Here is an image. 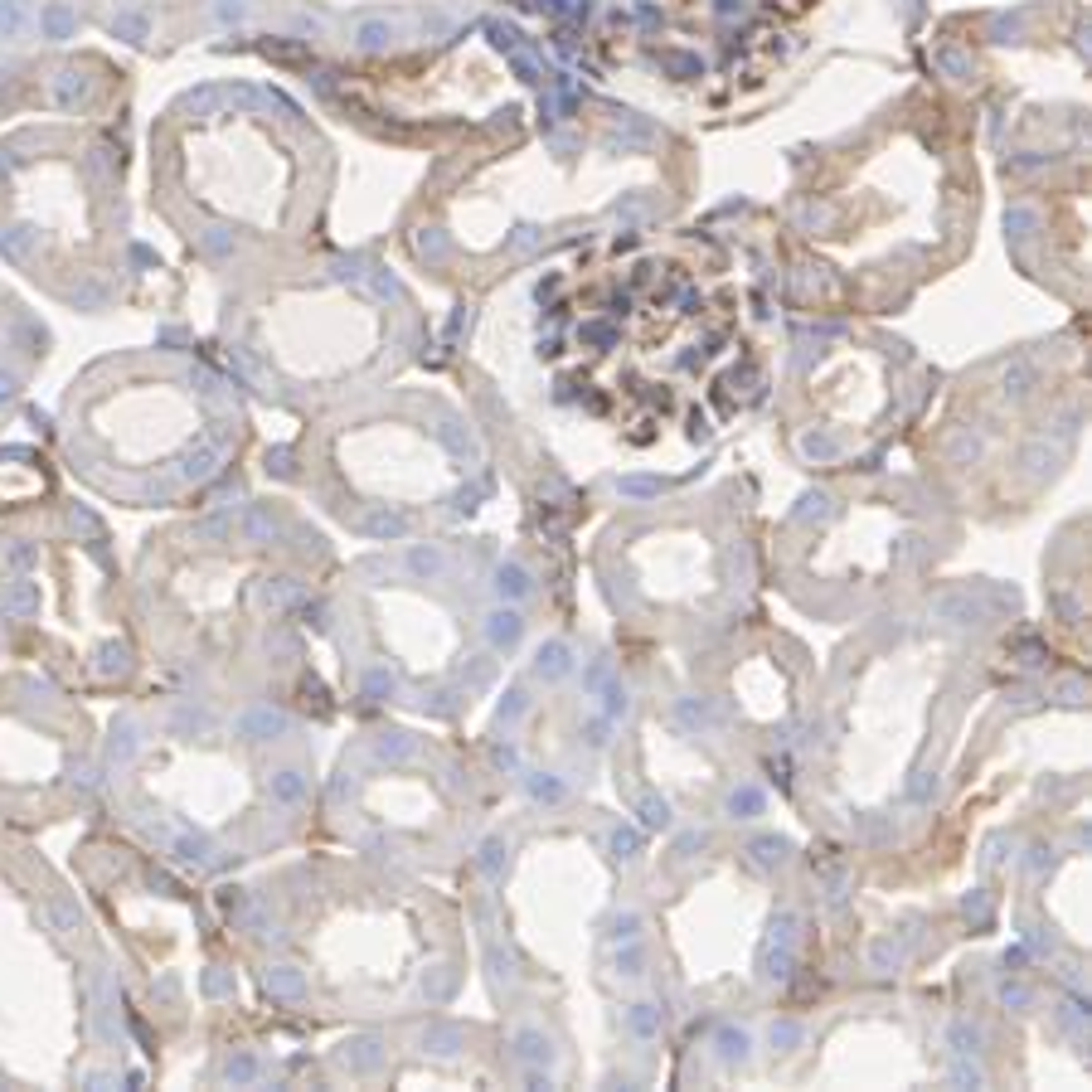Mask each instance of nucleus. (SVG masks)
<instances>
[{
	"mask_svg": "<svg viewBox=\"0 0 1092 1092\" xmlns=\"http://www.w3.org/2000/svg\"><path fill=\"white\" fill-rule=\"evenodd\" d=\"M636 937H641V913H622L617 918V923H612V942H636Z\"/></svg>",
	"mask_w": 1092,
	"mask_h": 1092,
	"instance_id": "ddd939ff",
	"label": "nucleus"
},
{
	"mask_svg": "<svg viewBox=\"0 0 1092 1092\" xmlns=\"http://www.w3.org/2000/svg\"><path fill=\"white\" fill-rule=\"evenodd\" d=\"M112 29L136 34V39H141V34H146V20H141V15H117V20H112Z\"/></svg>",
	"mask_w": 1092,
	"mask_h": 1092,
	"instance_id": "5701e85b",
	"label": "nucleus"
},
{
	"mask_svg": "<svg viewBox=\"0 0 1092 1092\" xmlns=\"http://www.w3.org/2000/svg\"><path fill=\"white\" fill-rule=\"evenodd\" d=\"M1000 1000L1005 1005H1030V991L1025 985H1000Z\"/></svg>",
	"mask_w": 1092,
	"mask_h": 1092,
	"instance_id": "a878e982",
	"label": "nucleus"
},
{
	"mask_svg": "<svg viewBox=\"0 0 1092 1092\" xmlns=\"http://www.w3.org/2000/svg\"><path fill=\"white\" fill-rule=\"evenodd\" d=\"M490 636H496V641H515L520 636V617H510V612H505V617H490Z\"/></svg>",
	"mask_w": 1092,
	"mask_h": 1092,
	"instance_id": "a211bd4d",
	"label": "nucleus"
},
{
	"mask_svg": "<svg viewBox=\"0 0 1092 1092\" xmlns=\"http://www.w3.org/2000/svg\"><path fill=\"white\" fill-rule=\"evenodd\" d=\"M869 962H874L879 971H884V966H898V962H903V947H894L889 937H884V942H874V947H869Z\"/></svg>",
	"mask_w": 1092,
	"mask_h": 1092,
	"instance_id": "2eb2a0df",
	"label": "nucleus"
},
{
	"mask_svg": "<svg viewBox=\"0 0 1092 1092\" xmlns=\"http://www.w3.org/2000/svg\"><path fill=\"white\" fill-rule=\"evenodd\" d=\"M772 1044H777V1049H792V1044H801V1030L782 1019V1025H772Z\"/></svg>",
	"mask_w": 1092,
	"mask_h": 1092,
	"instance_id": "aec40b11",
	"label": "nucleus"
},
{
	"mask_svg": "<svg viewBox=\"0 0 1092 1092\" xmlns=\"http://www.w3.org/2000/svg\"><path fill=\"white\" fill-rule=\"evenodd\" d=\"M762 976H767V981H787V976H792V951H787V947H782V951L767 947V951H762Z\"/></svg>",
	"mask_w": 1092,
	"mask_h": 1092,
	"instance_id": "423d86ee",
	"label": "nucleus"
},
{
	"mask_svg": "<svg viewBox=\"0 0 1092 1092\" xmlns=\"http://www.w3.org/2000/svg\"><path fill=\"white\" fill-rule=\"evenodd\" d=\"M962 908H966V918H976V923H985V894L976 889L971 898H962Z\"/></svg>",
	"mask_w": 1092,
	"mask_h": 1092,
	"instance_id": "393cba45",
	"label": "nucleus"
},
{
	"mask_svg": "<svg viewBox=\"0 0 1092 1092\" xmlns=\"http://www.w3.org/2000/svg\"><path fill=\"white\" fill-rule=\"evenodd\" d=\"M535 796H549V801H558V796H563V787H558V782H535Z\"/></svg>",
	"mask_w": 1092,
	"mask_h": 1092,
	"instance_id": "cd10ccee",
	"label": "nucleus"
},
{
	"mask_svg": "<svg viewBox=\"0 0 1092 1092\" xmlns=\"http://www.w3.org/2000/svg\"><path fill=\"white\" fill-rule=\"evenodd\" d=\"M641 821H646V830H665V826H670V806H665L660 796H646L641 801Z\"/></svg>",
	"mask_w": 1092,
	"mask_h": 1092,
	"instance_id": "0eeeda50",
	"label": "nucleus"
},
{
	"mask_svg": "<svg viewBox=\"0 0 1092 1092\" xmlns=\"http://www.w3.org/2000/svg\"><path fill=\"white\" fill-rule=\"evenodd\" d=\"M951 1044H957V1053L966 1059V1053H981L985 1034H981V1025H971V1019H957V1025H951Z\"/></svg>",
	"mask_w": 1092,
	"mask_h": 1092,
	"instance_id": "20e7f679",
	"label": "nucleus"
},
{
	"mask_svg": "<svg viewBox=\"0 0 1092 1092\" xmlns=\"http://www.w3.org/2000/svg\"><path fill=\"white\" fill-rule=\"evenodd\" d=\"M388 34H394V29H388V25H384V20H365V25H360V29H355V39H360V44H365V49H379V44H384V39H388Z\"/></svg>",
	"mask_w": 1092,
	"mask_h": 1092,
	"instance_id": "4468645a",
	"label": "nucleus"
},
{
	"mask_svg": "<svg viewBox=\"0 0 1092 1092\" xmlns=\"http://www.w3.org/2000/svg\"><path fill=\"white\" fill-rule=\"evenodd\" d=\"M243 0H219V6H214V15H219V20H243Z\"/></svg>",
	"mask_w": 1092,
	"mask_h": 1092,
	"instance_id": "b1692460",
	"label": "nucleus"
},
{
	"mask_svg": "<svg viewBox=\"0 0 1092 1092\" xmlns=\"http://www.w3.org/2000/svg\"><path fill=\"white\" fill-rule=\"evenodd\" d=\"M728 816H738V821H753V816H762V792L758 787H738L728 796Z\"/></svg>",
	"mask_w": 1092,
	"mask_h": 1092,
	"instance_id": "7ed1b4c3",
	"label": "nucleus"
},
{
	"mask_svg": "<svg viewBox=\"0 0 1092 1092\" xmlns=\"http://www.w3.org/2000/svg\"><path fill=\"white\" fill-rule=\"evenodd\" d=\"M1034 379V369L1030 365H1015V369H1005V394H1025V384Z\"/></svg>",
	"mask_w": 1092,
	"mask_h": 1092,
	"instance_id": "f3484780",
	"label": "nucleus"
},
{
	"mask_svg": "<svg viewBox=\"0 0 1092 1092\" xmlns=\"http://www.w3.org/2000/svg\"><path fill=\"white\" fill-rule=\"evenodd\" d=\"M792 928H796V918L792 913H782L777 923H772V942H782V947H792Z\"/></svg>",
	"mask_w": 1092,
	"mask_h": 1092,
	"instance_id": "4be33fe9",
	"label": "nucleus"
},
{
	"mask_svg": "<svg viewBox=\"0 0 1092 1092\" xmlns=\"http://www.w3.org/2000/svg\"><path fill=\"white\" fill-rule=\"evenodd\" d=\"M951 1083H971V1087H981V1073H976V1068H966V1064H957V1068H951Z\"/></svg>",
	"mask_w": 1092,
	"mask_h": 1092,
	"instance_id": "bb28decb",
	"label": "nucleus"
},
{
	"mask_svg": "<svg viewBox=\"0 0 1092 1092\" xmlns=\"http://www.w3.org/2000/svg\"><path fill=\"white\" fill-rule=\"evenodd\" d=\"M626 951H617V971L622 976H641V966H646V947H636V942H622Z\"/></svg>",
	"mask_w": 1092,
	"mask_h": 1092,
	"instance_id": "9d476101",
	"label": "nucleus"
},
{
	"mask_svg": "<svg viewBox=\"0 0 1092 1092\" xmlns=\"http://www.w3.org/2000/svg\"><path fill=\"white\" fill-rule=\"evenodd\" d=\"M44 29L49 34H68V29H73V15H68L63 6H49L44 10Z\"/></svg>",
	"mask_w": 1092,
	"mask_h": 1092,
	"instance_id": "dca6fc26",
	"label": "nucleus"
},
{
	"mask_svg": "<svg viewBox=\"0 0 1092 1092\" xmlns=\"http://www.w3.org/2000/svg\"><path fill=\"white\" fill-rule=\"evenodd\" d=\"M15 394V379H10V374H0V399H10Z\"/></svg>",
	"mask_w": 1092,
	"mask_h": 1092,
	"instance_id": "c85d7f7f",
	"label": "nucleus"
},
{
	"mask_svg": "<svg viewBox=\"0 0 1092 1092\" xmlns=\"http://www.w3.org/2000/svg\"><path fill=\"white\" fill-rule=\"evenodd\" d=\"M660 1025H665V1015H660V1005H651V1000H641V1005H631V1010H626V1030L636 1039H660Z\"/></svg>",
	"mask_w": 1092,
	"mask_h": 1092,
	"instance_id": "f257e3e1",
	"label": "nucleus"
},
{
	"mask_svg": "<svg viewBox=\"0 0 1092 1092\" xmlns=\"http://www.w3.org/2000/svg\"><path fill=\"white\" fill-rule=\"evenodd\" d=\"M932 792H937V777H932V772H918V777L908 782V801H928Z\"/></svg>",
	"mask_w": 1092,
	"mask_h": 1092,
	"instance_id": "6ab92c4d",
	"label": "nucleus"
},
{
	"mask_svg": "<svg viewBox=\"0 0 1092 1092\" xmlns=\"http://www.w3.org/2000/svg\"><path fill=\"white\" fill-rule=\"evenodd\" d=\"M25 29V0H0V34Z\"/></svg>",
	"mask_w": 1092,
	"mask_h": 1092,
	"instance_id": "6e6552de",
	"label": "nucleus"
},
{
	"mask_svg": "<svg viewBox=\"0 0 1092 1092\" xmlns=\"http://www.w3.org/2000/svg\"><path fill=\"white\" fill-rule=\"evenodd\" d=\"M524 588H530V583H524V573H520V569H501V592H510V597H520Z\"/></svg>",
	"mask_w": 1092,
	"mask_h": 1092,
	"instance_id": "412c9836",
	"label": "nucleus"
},
{
	"mask_svg": "<svg viewBox=\"0 0 1092 1092\" xmlns=\"http://www.w3.org/2000/svg\"><path fill=\"white\" fill-rule=\"evenodd\" d=\"M612 850H617L622 860H636L641 855V835L631 830V826H622V830H612Z\"/></svg>",
	"mask_w": 1092,
	"mask_h": 1092,
	"instance_id": "9b49d317",
	"label": "nucleus"
},
{
	"mask_svg": "<svg viewBox=\"0 0 1092 1092\" xmlns=\"http://www.w3.org/2000/svg\"><path fill=\"white\" fill-rule=\"evenodd\" d=\"M937 617H951V622H976L981 617V602L971 592H951V597H942V602L932 607Z\"/></svg>",
	"mask_w": 1092,
	"mask_h": 1092,
	"instance_id": "f03ea898",
	"label": "nucleus"
},
{
	"mask_svg": "<svg viewBox=\"0 0 1092 1092\" xmlns=\"http://www.w3.org/2000/svg\"><path fill=\"white\" fill-rule=\"evenodd\" d=\"M719 1053H724V1059H743V1053H748V1034L743 1030H719Z\"/></svg>",
	"mask_w": 1092,
	"mask_h": 1092,
	"instance_id": "f8f14e48",
	"label": "nucleus"
},
{
	"mask_svg": "<svg viewBox=\"0 0 1092 1092\" xmlns=\"http://www.w3.org/2000/svg\"><path fill=\"white\" fill-rule=\"evenodd\" d=\"M563 670H569V646H563V641H554V646H544V651H539V675H549V680H558Z\"/></svg>",
	"mask_w": 1092,
	"mask_h": 1092,
	"instance_id": "39448f33",
	"label": "nucleus"
},
{
	"mask_svg": "<svg viewBox=\"0 0 1092 1092\" xmlns=\"http://www.w3.org/2000/svg\"><path fill=\"white\" fill-rule=\"evenodd\" d=\"M748 850L758 855V864H782V855H787V845H782L777 835H762V840H753Z\"/></svg>",
	"mask_w": 1092,
	"mask_h": 1092,
	"instance_id": "1a4fd4ad",
	"label": "nucleus"
}]
</instances>
